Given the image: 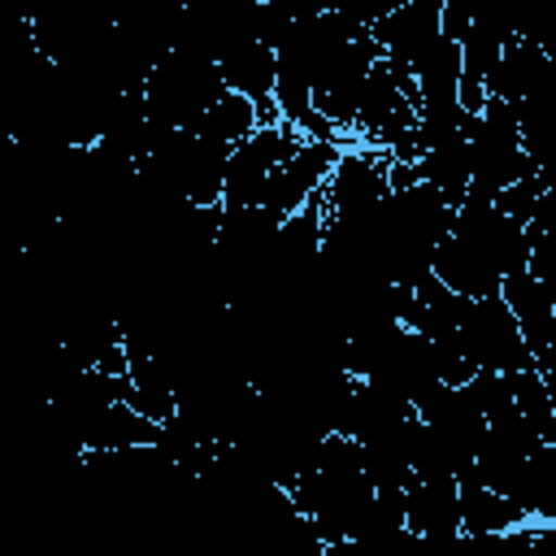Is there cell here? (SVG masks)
<instances>
[{
  "mask_svg": "<svg viewBox=\"0 0 556 556\" xmlns=\"http://www.w3.org/2000/svg\"><path fill=\"white\" fill-rule=\"evenodd\" d=\"M460 391H465V395H469V404L482 413V421L500 417V413L513 404L508 378H504V374H491V369H473V374H469V382H465Z\"/></svg>",
  "mask_w": 556,
  "mask_h": 556,
  "instance_id": "4fadbf2b",
  "label": "cell"
},
{
  "mask_svg": "<svg viewBox=\"0 0 556 556\" xmlns=\"http://www.w3.org/2000/svg\"><path fill=\"white\" fill-rule=\"evenodd\" d=\"M417 182L434 187L452 208L465 200L469 191V152H465V135L452 139V143H439L430 152L417 156Z\"/></svg>",
  "mask_w": 556,
  "mask_h": 556,
  "instance_id": "8fae6325",
  "label": "cell"
},
{
  "mask_svg": "<svg viewBox=\"0 0 556 556\" xmlns=\"http://www.w3.org/2000/svg\"><path fill=\"white\" fill-rule=\"evenodd\" d=\"M161 426L139 417L130 404H109L83 434V452H122V447H156Z\"/></svg>",
  "mask_w": 556,
  "mask_h": 556,
  "instance_id": "9c48e42d",
  "label": "cell"
},
{
  "mask_svg": "<svg viewBox=\"0 0 556 556\" xmlns=\"http://www.w3.org/2000/svg\"><path fill=\"white\" fill-rule=\"evenodd\" d=\"M517 413L543 434V443H556V387L543 369H521V374H504Z\"/></svg>",
  "mask_w": 556,
  "mask_h": 556,
  "instance_id": "7c38bea8",
  "label": "cell"
},
{
  "mask_svg": "<svg viewBox=\"0 0 556 556\" xmlns=\"http://www.w3.org/2000/svg\"><path fill=\"white\" fill-rule=\"evenodd\" d=\"M256 126H261V122H256L252 100H243V96H235V91H222V96H217V100H213L187 130L230 152V148H239Z\"/></svg>",
  "mask_w": 556,
  "mask_h": 556,
  "instance_id": "30bf717a",
  "label": "cell"
},
{
  "mask_svg": "<svg viewBox=\"0 0 556 556\" xmlns=\"http://www.w3.org/2000/svg\"><path fill=\"white\" fill-rule=\"evenodd\" d=\"M304 139L295 135V126L274 122V126H256L239 148H230L226 156V174H222V208H252L261 204V187L265 178L295 156Z\"/></svg>",
  "mask_w": 556,
  "mask_h": 556,
  "instance_id": "7a4b0ae2",
  "label": "cell"
},
{
  "mask_svg": "<svg viewBox=\"0 0 556 556\" xmlns=\"http://www.w3.org/2000/svg\"><path fill=\"white\" fill-rule=\"evenodd\" d=\"M334 161H339V148H330V143H300L295 156L282 161V165L265 178V187H261V208H269L278 222H287L291 213H300V208L326 187Z\"/></svg>",
  "mask_w": 556,
  "mask_h": 556,
  "instance_id": "277c9868",
  "label": "cell"
},
{
  "mask_svg": "<svg viewBox=\"0 0 556 556\" xmlns=\"http://www.w3.org/2000/svg\"><path fill=\"white\" fill-rule=\"evenodd\" d=\"M456 513H460L465 539H486V534H508V530L530 526V513L517 500L495 495L478 482H456Z\"/></svg>",
  "mask_w": 556,
  "mask_h": 556,
  "instance_id": "ba28073f",
  "label": "cell"
},
{
  "mask_svg": "<svg viewBox=\"0 0 556 556\" xmlns=\"http://www.w3.org/2000/svg\"><path fill=\"white\" fill-rule=\"evenodd\" d=\"M547 74H552V56L543 52V43L534 35H521L517 30V39L500 52V65L486 78V96H495V100H504V104L517 109L530 91H539L547 83Z\"/></svg>",
  "mask_w": 556,
  "mask_h": 556,
  "instance_id": "8992f818",
  "label": "cell"
},
{
  "mask_svg": "<svg viewBox=\"0 0 556 556\" xmlns=\"http://www.w3.org/2000/svg\"><path fill=\"white\" fill-rule=\"evenodd\" d=\"M500 300H504V308L513 313L517 334H521V343L530 348L534 365L552 378V348H556V295L521 269V274L500 278Z\"/></svg>",
  "mask_w": 556,
  "mask_h": 556,
  "instance_id": "5b68a950",
  "label": "cell"
},
{
  "mask_svg": "<svg viewBox=\"0 0 556 556\" xmlns=\"http://www.w3.org/2000/svg\"><path fill=\"white\" fill-rule=\"evenodd\" d=\"M387 195H391L387 191V152L343 148L326 187H321V208H326V222L330 217H356Z\"/></svg>",
  "mask_w": 556,
  "mask_h": 556,
  "instance_id": "3957f363",
  "label": "cell"
},
{
  "mask_svg": "<svg viewBox=\"0 0 556 556\" xmlns=\"http://www.w3.org/2000/svg\"><path fill=\"white\" fill-rule=\"evenodd\" d=\"M456 343L465 352V361L473 369H491V374H521V369H539L530 348L517 334L513 313L504 308L500 291L495 295H478L465 304L460 321H456Z\"/></svg>",
  "mask_w": 556,
  "mask_h": 556,
  "instance_id": "6da1fadb",
  "label": "cell"
},
{
  "mask_svg": "<svg viewBox=\"0 0 556 556\" xmlns=\"http://www.w3.org/2000/svg\"><path fill=\"white\" fill-rule=\"evenodd\" d=\"M404 530L417 539H452L460 534L456 482L447 478H413L404 486Z\"/></svg>",
  "mask_w": 556,
  "mask_h": 556,
  "instance_id": "52a82bcc",
  "label": "cell"
}]
</instances>
